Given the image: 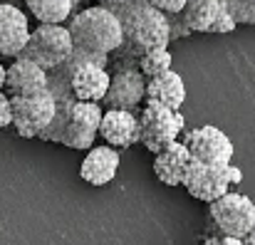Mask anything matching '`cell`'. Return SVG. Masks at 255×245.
Returning <instances> with one entry per match:
<instances>
[{
	"label": "cell",
	"instance_id": "obj_25",
	"mask_svg": "<svg viewBox=\"0 0 255 245\" xmlns=\"http://www.w3.org/2000/svg\"><path fill=\"white\" fill-rule=\"evenodd\" d=\"M99 5H104V7H112V10H124L127 5H131V2H136V0H97Z\"/></svg>",
	"mask_w": 255,
	"mask_h": 245
},
{
	"label": "cell",
	"instance_id": "obj_21",
	"mask_svg": "<svg viewBox=\"0 0 255 245\" xmlns=\"http://www.w3.org/2000/svg\"><path fill=\"white\" fill-rule=\"evenodd\" d=\"M236 25H255V0H223Z\"/></svg>",
	"mask_w": 255,
	"mask_h": 245
},
{
	"label": "cell",
	"instance_id": "obj_15",
	"mask_svg": "<svg viewBox=\"0 0 255 245\" xmlns=\"http://www.w3.org/2000/svg\"><path fill=\"white\" fill-rule=\"evenodd\" d=\"M99 136L114 149H127L139 141V117L127 109H107L99 122Z\"/></svg>",
	"mask_w": 255,
	"mask_h": 245
},
{
	"label": "cell",
	"instance_id": "obj_23",
	"mask_svg": "<svg viewBox=\"0 0 255 245\" xmlns=\"http://www.w3.org/2000/svg\"><path fill=\"white\" fill-rule=\"evenodd\" d=\"M12 117H10V97L0 89V129L2 126H10Z\"/></svg>",
	"mask_w": 255,
	"mask_h": 245
},
{
	"label": "cell",
	"instance_id": "obj_12",
	"mask_svg": "<svg viewBox=\"0 0 255 245\" xmlns=\"http://www.w3.org/2000/svg\"><path fill=\"white\" fill-rule=\"evenodd\" d=\"M144 97H146V77L136 70H122L114 77H109V87L102 102L109 104V109L136 112Z\"/></svg>",
	"mask_w": 255,
	"mask_h": 245
},
{
	"label": "cell",
	"instance_id": "obj_6",
	"mask_svg": "<svg viewBox=\"0 0 255 245\" xmlns=\"http://www.w3.org/2000/svg\"><path fill=\"white\" fill-rule=\"evenodd\" d=\"M183 131V117L178 109L164 107L154 99H149L139 117V141L146 146V151L159 154L173 141H178V134Z\"/></svg>",
	"mask_w": 255,
	"mask_h": 245
},
{
	"label": "cell",
	"instance_id": "obj_9",
	"mask_svg": "<svg viewBox=\"0 0 255 245\" xmlns=\"http://www.w3.org/2000/svg\"><path fill=\"white\" fill-rule=\"evenodd\" d=\"M178 15H181V25H186V32L226 35L238 27L223 0H188Z\"/></svg>",
	"mask_w": 255,
	"mask_h": 245
},
{
	"label": "cell",
	"instance_id": "obj_3",
	"mask_svg": "<svg viewBox=\"0 0 255 245\" xmlns=\"http://www.w3.org/2000/svg\"><path fill=\"white\" fill-rule=\"evenodd\" d=\"M127 12H119L122 27H124V40L129 42L134 55H146L151 50L169 47L171 42V22L169 15L156 10L149 2H131L124 7Z\"/></svg>",
	"mask_w": 255,
	"mask_h": 245
},
{
	"label": "cell",
	"instance_id": "obj_29",
	"mask_svg": "<svg viewBox=\"0 0 255 245\" xmlns=\"http://www.w3.org/2000/svg\"><path fill=\"white\" fill-rule=\"evenodd\" d=\"M251 236H253V238H255V226H253V233H251Z\"/></svg>",
	"mask_w": 255,
	"mask_h": 245
},
{
	"label": "cell",
	"instance_id": "obj_5",
	"mask_svg": "<svg viewBox=\"0 0 255 245\" xmlns=\"http://www.w3.org/2000/svg\"><path fill=\"white\" fill-rule=\"evenodd\" d=\"M208 218L218 236L246 238L253 233L255 226V203L253 198L228 191L221 198L208 203Z\"/></svg>",
	"mask_w": 255,
	"mask_h": 245
},
{
	"label": "cell",
	"instance_id": "obj_14",
	"mask_svg": "<svg viewBox=\"0 0 255 245\" xmlns=\"http://www.w3.org/2000/svg\"><path fill=\"white\" fill-rule=\"evenodd\" d=\"M109 77L112 75L104 70V62H97V60L77 62L70 75L72 97L82 102H102L109 87Z\"/></svg>",
	"mask_w": 255,
	"mask_h": 245
},
{
	"label": "cell",
	"instance_id": "obj_24",
	"mask_svg": "<svg viewBox=\"0 0 255 245\" xmlns=\"http://www.w3.org/2000/svg\"><path fill=\"white\" fill-rule=\"evenodd\" d=\"M201 245H246L243 238H231V236H211Z\"/></svg>",
	"mask_w": 255,
	"mask_h": 245
},
{
	"label": "cell",
	"instance_id": "obj_8",
	"mask_svg": "<svg viewBox=\"0 0 255 245\" xmlns=\"http://www.w3.org/2000/svg\"><path fill=\"white\" fill-rule=\"evenodd\" d=\"M57 112V97L52 89L32 94V97H10V117L12 126L20 136L32 139L40 136Z\"/></svg>",
	"mask_w": 255,
	"mask_h": 245
},
{
	"label": "cell",
	"instance_id": "obj_19",
	"mask_svg": "<svg viewBox=\"0 0 255 245\" xmlns=\"http://www.w3.org/2000/svg\"><path fill=\"white\" fill-rule=\"evenodd\" d=\"M25 5L42 25H62L75 10V0H25Z\"/></svg>",
	"mask_w": 255,
	"mask_h": 245
},
{
	"label": "cell",
	"instance_id": "obj_2",
	"mask_svg": "<svg viewBox=\"0 0 255 245\" xmlns=\"http://www.w3.org/2000/svg\"><path fill=\"white\" fill-rule=\"evenodd\" d=\"M102 114L104 112L99 102H82L75 99L72 94L57 99V112L50 126L40 134V139L65 144L67 149H92L99 134Z\"/></svg>",
	"mask_w": 255,
	"mask_h": 245
},
{
	"label": "cell",
	"instance_id": "obj_18",
	"mask_svg": "<svg viewBox=\"0 0 255 245\" xmlns=\"http://www.w3.org/2000/svg\"><path fill=\"white\" fill-rule=\"evenodd\" d=\"M146 97L164 104V107H171V109H181V104L186 102V84L181 80L178 72H164V75H156L146 82Z\"/></svg>",
	"mask_w": 255,
	"mask_h": 245
},
{
	"label": "cell",
	"instance_id": "obj_13",
	"mask_svg": "<svg viewBox=\"0 0 255 245\" xmlns=\"http://www.w3.org/2000/svg\"><path fill=\"white\" fill-rule=\"evenodd\" d=\"M27 37V15L12 2H0V57H20Z\"/></svg>",
	"mask_w": 255,
	"mask_h": 245
},
{
	"label": "cell",
	"instance_id": "obj_11",
	"mask_svg": "<svg viewBox=\"0 0 255 245\" xmlns=\"http://www.w3.org/2000/svg\"><path fill=\"white\" fill-rule=\"evenodd\" d=\"M50 89V77L47 70H42L40 65H35L27 57H15V62L10 67H5V87L2 92L7 97H32L40 92Z\"/></svg>",
	"mask_w": 255,
	"mask_h": 245
},
{
	"label": "cell",
	"instance_id": "obj_27",
	"mask_svg": "<svg viewBox=\"0 0 255 245\" xmlns=\"http://www.w3.org/2000/svg\"><path fill=\"white\" fill-rule=\"evenodd\" d=\"M243 241H246V245H255V238H253V236H246Z\"/></svg>",
	"mask_w": 255,
	"mask_h": 245
},
{
	"label": "cell",
	"instance_id": "obj_22",
	"mask_svg": "<svg viewBox=\"0 0 255 245\" xmlns=\"http://www.w3.org/2000/svg\"><path fill=\"white\" fill-rule=\"evenodd\" d=\"M144 2L154 5L156 10H161V12H166V15H178V12L186 7L188 0H144Z\"/></svg>",
	"mask_w": 255,
	"mask_h": 245
},
{
	"label": "cell",
	"instance_id": "obj_16",
	"mask_svg": "<svg viewBox=\"0 0 255 245\" xmlns=\"http://www.w3.org/2000/svg\"><path fill=\"white\" fill-rule=\"evenodd\" d=\"M119 171V151L109 144L87 149V156L80 166V176L89 186H107Z\"/></svg>",
	"mask_w": 255,
	"mask_h": 245
},
{
	"label": "cell",
	"instance_id": "obj_10",
	"mask_svg": "<svg viewBox=\"0 0 255 245\" xmlns=\"http://www.w3.org/2000/svg\"><path fill=\"white\" fill-rule=\"evenodd\" d=\"M183 144H186L193 161L218 163V166L233 161V141L228 139L226 131H221L213 124H206V126H198V129L188 131Z\"/></svg>",
	"mask_w": 255,
	"mask_h": 245
},
{
	"label": "cell",
	"instance_id": "obj_1",
	"mask_svg": "<svg viewBox=\"0 0 255 245\" xmlns=\"http://www.w3.org/2000/svg\"><path fill=\"white\" fill-rule=\"evenodd\" d=\"M70 35L75 42V55L85 60L104 62V57L124 45V27L117 10L94 5L77 12L70 22Z\"/></svg>",
	"mask_w": 255,
	"mask_h": 245
},
{
	"label": "cell",
	"instance_id": "obj_4",
	"mask_svg": "<svg viewBox=\"0 0 255 245\" xmlns=\"http://www.w3.org/2000/svg\"><path fill=\"white\" fill-rule=\"evenodd\" d=\"M72 52H75V42H72L70 27L40 22L35 30H30L22 57H27L35 65H40L42 70L52 72V70H60L62 65H67Z\"/></svg>",
	"mask_w": 255,
	"mask_h": 245
},
{
	"label": "cell",
	"instance_id": "obj_26",
	"mask_svg": "<svg viewBox=\"0 0 255 245\" xmlns=\"http://www.w3.org/2000/svg\"><path fill=\"white\" fill-rule=\"evenodd\" d=\"M5 87V65L0 62V89Z\"/></svg>",
	"mask_w": 255,
	"mask_h": 245
},
{
	"label": "cell",
	"instance_id": "obj_7",
	"mask_svg": "<svg viewBox=\"0 0 255 245\" xmlns=\"http://www.w3.org/2000/svg\"><path fill=\"white\" fill-rule=\"evenodd\" d=\"M241 171L233 166V163H201V161H191L186 176H183V188L203 201V203H211L216 198H221L223 193L231 191V183H238L241 181Z\"/></svg>",
	"mask_w": 255,
	"mask_h": 245
},
{
	"label": "cell",
	"instance_id": "obj_17",
	"mask_svg": "<svg viewBox=\"0 0 255 245\" xmlns=\"http://www.w3.org/2000/svg\"><path fill=\"white\" fill-rule=\"evenodd\" d=\"M191 154L183 141H173L164 151L154 154V173L164 186H181L183 176L191 166Z\"/></svg>",
	"mask_w": 255,
	"mask_h": 245
},
{
	"label": "cell",
	"instance_id": "obj_20",
	"mask_svg": "<svg viewBox=\"0 0 255 245\" xmlns=\"http://www.w3.org/2000/svg\"><path fill=\"white\" fill-rule=\"evenodd\" d=\"M169 70H173V55L169 52V47L151 50V52H146V55L139 57V72H141L146 80H151V77H156V75H164V72H169Z\"/></svg>",
	"mask_w": 255,
	"mask_h": 245
},
{
	"label": "cell",
	"instance_id": "obj_28",
	"mask_svg": "<svg viewBox=\"0 0 255 245\" xmlns=\"http://www.w3.org/2000/svg\"><path fill=\"white\" fill-rule=\"evenodd\" d=\"M80 2H82V0H75V5H80Z\"/></svg>",
	"mask_w": 255,
	"mask_h": 245
}]
</instances>
